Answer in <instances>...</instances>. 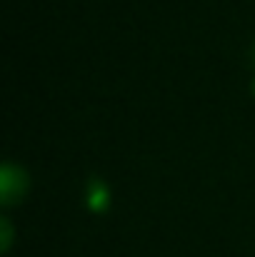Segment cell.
Here are the masks:
<instances>
[{
  "label": "cell",
  "instance_id": "cell-1",
  "mask_svg": "<svg viewBox=\"0 0 255 257\" xmlns=\"http://www.w3.org/2000/svg\"><path fill=\"white\" fill-rule=\"evenodd\" d=\"M28 177L20 165H15L13 160H5L0 165V202L3 205H13L23 192H25Z\"/></svg>",
  "mask_w": 255,
  "mask_h": 257
},
{
  "label": "cell",
  "instance_id": "cell-3",
  "mask_svg": "<svg viewBox=\"0 0 255 257\" xmlns=\"http://www.w3.org/2000/svg\"><path fill=\"white\" fill-rule=\"evenodd\" d=\"M0 235H3V242H0V247H3V252L10 247V222L5 220V217H0Z\"/></svg>",
  "mask_w": 255,
  "mask_h": 257
},
{
  "label": "cell",
  "instance_id": "cell-4",
  "mask_svg": "<svg viewBox=\"0 0 255 257\" xmlns=\"http://www.w3.org/2000/svg\"><path fill=\"white\" fill-rule=\"evenodd\" d=\"M253 60H255V45H253Z\"/></svg>",
  "mask_w": 255,
  "mask_h": 257
},
{
  "label": "cell",
  "instance_id": "cell-2",
  "mask_svg": "<svg viewBox=\"0 0 255 257\" xmlns=\"http://www.w3.org/2000/svg\"><path fill=\"white\" fill-rule=\"evenodd\" d=\"M93 187V195H90V205L93 207H103V202H105V187H103V182L98 185V182H90Z\"/></svg>",
  "mask_w": 255,
  "mask_h": 257
}]
</instances>
